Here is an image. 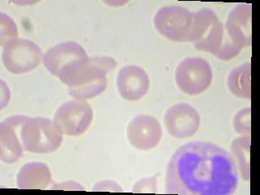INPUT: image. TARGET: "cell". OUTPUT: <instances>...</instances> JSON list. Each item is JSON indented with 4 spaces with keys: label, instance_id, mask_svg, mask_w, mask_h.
<instances>
[{
    "label": "cell",
    "instance_id": "6da1fadb",
    "mask_svg": "<svg viewBox=\"0 0 260 195\" xmlns=\"http://www.w3.org/2000/svg\"><path fill=\"white\" fill-rule=\"evenodd\" d=\"M238 181V167L227 150L197 141L175 151L167 168L165 189L171 194L230 195Z\"/></svg>",
    "mask_w": 260,
    "mask_h": 195
},
{
    "label": "cell",
    "instance_id": "7a4b0ae2",
    "mask_svg": "<svg viewBox=\"0 0 260 195\" xmlns=\"http://www.w3.org/2000/svg\"><path fill=\"white\" fill-rule=\"evenodd\" d=\"M85 49L76 42H65L49 49L43 58L45 68L70 87L82 76L89 63Z\"/></svg>",
    "mask_w": 260,
    "mask_h": 195
},
{
    "label": "cell",
    "instance_id": "3957f363",
    "mask_svg": "<svg viewBox=\"0 0 260 195\" xmlns=\"http://www.w3.org/2000/svg\"><path fill=\"white\" fill-rule=\"evenodd\" d=\"M62 134L48 118L28 117L20 128L24 150L36 154H48L58 150L63 142Z\"/></svg>",
    "mask_w": 260,
    "mask_h": 195
},
{
    "label": "cell",
    "instance_id": "277c9868",
    "mask_svg": "<svg viewBox=\"0 0 260 195\" xmlns=\"http://www.w3.org/2000/svg\"><path fill=\"white\" fill-rule=\"evenodd\" d=\"M224 26L214 11L203 8L193 13L189 42L199 51L216 55L224 39Z\"/></svg>",
    "mask_w": 260,
    "mask_h": 195
},
{
    "label": "cell",
    "instance_id": "5b68a950",
    "mask_svg": "<svg viewBox=\"0 0 260 195\" xmlns=\"http://www.w3.org/2000/svg\"><path fill=\"white\" fill-rule=\"evenodd\" d=\"M193 13L181 6H166L154 16V24L161 35L177 43L189 42Z\"/></svg>",
    "mask_w": 260,
    "mask_h": 195
},
{
    "label": "cell",
    "instance_id": "8992f818",
    "mask_svg": "<svg viewBox=\"0 0 260 195\" xmlns=\"http://www.w3.org/2000/svg\"><path fill=\"white\" fill-rule=\"evenodd\" d=\"M176 82L183 93L198 95L208 89L213 72L208 61L200 57L186 58L176 69Z\"/></svg>",
    "mask_w": 260,
    "mask_h": 195
},
{
    "label": "cell",
    "instance_id": "52a82bcc",
    "mask_svg": "<svg viewBox=\"0 0 260 195\" xmlns=\"http://www.w3.org/2000/svg\"><path fill=\"white\" fill-rule=\"evenodd\" d=\"M43 59V51L32 41L11 40L4 45L2 60L4 68L13 74H23L36 69Z\"/></svg>",
    "mask_w": 260,
    "mask_h": 195
},
{
    "label": "cell",
    "instance_id": "ba28073f",
    "mask_svg": "<svg viewBox=\"0 0 260 195\" xmlns=\"http://www.w3.org/2000/svg\"><path fill=\"white\" fill-rule=\"evenodd\" d=\"M93 109L85 100L65 102L54 116V123L59 131L69 136H80L88 129L93 120Z\"/></svg>",
    "mask_w": 260,
    "mask_h": 195
},
{
    "label": "cell",
    "instance_id": "9c48e42d",
    "mask_svg": "<svg viewBox=\"0 0 260 195\" xmlns=\"http://www.w3.org/2000/svg\"><path fill=\"white\" fill-rule=\"evenodd\" d=\"M162 136L160 123L150 115H138L133 118L127 127L128 142L137 150L146 151L156 147Z\"/></svg>",
    "mask_w": 260,
    "mask_h": 195
},
{
    "label": "cell",
    "instance_id": "30bf717a",
    "mask_svg": "<svg viewBox=\"0 0 260 195\" xmlns=\"http://www.w3.org/2000/svg\"><path fill=\"white\" fill-rule=\"evenodd\" d=\"M201 123L200 115L193 106L178 104L167 110L165 124L171 136L178 139L190 138L199 130Z\"/></svg>",
    "mask_w": 260,
    "mask_h": 195
},
{
    "label": "cell",
    "instance_id": "8fae6325",
    "mask_svg": "<svg viewBox=\"0 0 260 195\" xmlns=\"http://www.w3.org/2000/svg\"><path fill=\"white\" fill-rule=\"evenodd\" d=\"M28 116H13L7 118L0 124V158L7 164H14L22 156V142L17 131Z\"/></svg>",
    "mask_w": 260,
    "mask_h": 195
},
{
    "label": "cell",
    "instance_id": "7c38bea8",
    "mask_svg": "<svg viewBox=\"0 0 260 195\" xmlns=\"http://www.w3.org/2000/svg\"><path fill=\"white\" fill-rule=\"evenodd\" d=\"M224 31L233 43L240 48L250 47L252 43L251 4H238L230 12Z\"/></svg>",
    "mask_w": 260,
    "mask_h": 195
},
{
    "label": "cell",
    "instance_id": "4fadbf2b",
    "mask_svg": "<svg viewBox=\"0 0 260 195\" xmlns=\"http://www.w3.org/2000/svg\"><path fill=\"white\" fill-rule=\"evenodd\" d=\"M116 84L119 93L124 100L138 101L148 92L150 78L142 68L137 65H128L120 69Z\"/></svg>",
    "mask_w": 260,
    "mask_h": 195
},
{
    "label": "cell",
    "instance_id": "5bb4252c",
    "mask_svg": "<svg viewBox=\"0 0 260 195\" xmlns=\"http://www.w3.org/2000/svg\"><path fill=\"white\" fill-rule=\"evenodd\" d=\"M16 181L20 189H45L51 185L52 178L47 165L41 162H30L20 169Z\"/></svg>",
    "mask_w": 260,
    "mask_h": 195
},
{
    "label": "cell",
    "instance_id": "9a60e30c",
    "mask_svg": "<svg viewBox=\"0 0 260 195\" xmlns=\"http://www.w3.org/2000/svg\"><path fill=\"white\" fill-rule=\"evenodd\" d=\"M251 66L250 62L232 69L228 77L227 85L234 96L250 100L251 97Z\"/></svg>",
    "mask_w": 260,
    "mask_h": 195
},
{
    "label": "cell",
    "instance_id": "2e32d148",
    "mask_svg": "<svg viewBox=\"0 0 260 195\" xmlns=\"http://www.w3.org/2000/svg\"><path fill=\"white\" fill-rule=\"evenodd\" d=\"M231 152L242 180L250 181V135L236 138L231 144Z\"/></svg>",
    "mask_w": 260,
    "mask_h": 195
},
{
    "label": "cell",
    "instance_id": "e0dca14e",
    "mask_svg": "<svg viewBox=\"0 0 260 195\" xmlns=\"http://www.w3.org/2000/svg\"><path fill=\"white\" fill-rule=\"evenodd\" d=\"M108 86V78L97 80L90 83L81 85L78 87L69 88L70 95L75 98L76 100H86L93 99L101 94Z\"/></svg>",
    "mask_w": 260,
    "mask_h": 195
},
{
    "label": "cell",
    "instance_id": "ac0fdd59",
    "mask_svg": "<svg viewBox=\"0 0 260 195\" xmlns=\"http://www.w3.org/2000/svg\"><path fill=\"white\" fill-rule=\"evenodd\" d=\"M18 29L14 20L8 15L0 14V45L4 47V45L9 41L17 39Z\"/></svg>",
    "mask_w": 260,
    "mask_h": 195
},
{
    "label": "cell",
    "instance_id": "d6986e66",
    "mask_svg": "<svg viewBox=\"0 0 260 195\" xmlns=\"http://www.w3.org/2000/svg\"><path fill=\"white\" fill-rule=\"evenodd\" d=\"M250 107L240 110L234 117V127L236 132L240 135L247 136L250 135Z\"/></svg>",
    "mask_w": 260,
    "mask_h": 195
},
{
    "label": "cell",
    "instance_id": "ffe728a7",
    "mask_svg": "<svg viewBox=\"0 0 260 195\" xmlns=\"http://www.w3.org/2000/svg\"><path fill=\"white\" fill-rule=\"evenodd\" d=\"M158 176L142 178L134 184V193H157Z\"/></svg>",
    "mask_w": 260,
    "mask_h": 195
},
{
    "label": "cell",
    "instance_id": "44dd1931",
    "mask_svg": "<svg viewBox=\"0 0 260 195\" xmlns=\"http://www.w3.org/2000/svg\"><path fill=\"white\" fill-rule=\"evenodd\" d=\"M93 191H109V192H122L121 187L113 181H102L93 186Z\"/></svg>",
    "mask_w": 260,
    "mask_h": 195
},
{
    "label": "cell",
    "instance_id": "7402d4cb",
    "mask_svg": "<svg viewBox=\"0 0 260 195\" xmlns=\"http://www.w3.org/2000/svg\"><path fill=\"white\" fill-rule=\"evenodd\" d=\"M56 189H69V190H84V187L77 184L75 181H67L61 183L60 185L55 186Z\"/></svg>",
    "mask_w": 260,
    "mask_h": 195
},
{
    "label": "cell",
    "instance_id": "603a6c76",
    "mask_svg": "<svg viewBox=\"0 0 260 195\" xmlns=\"http://www.w3.org/2000/svg\"><path fill=\"white\" fill-rule=\"evenodd\" d=\"M107 4H110V5L113 4H117V6H119V4H124V2H107Z\"/></svg>",
    "mask_w": 260,
    "mask_h": 195
}]
</instances>
